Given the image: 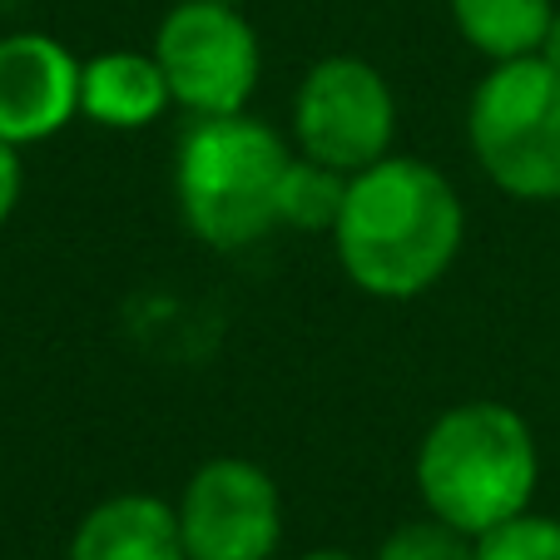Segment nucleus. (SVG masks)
Here are the masks:
<instances>
[{"mask_svg": "<svg viewBox=\"0 0 560 560\" xmlns=\"http://www.w3.org/2000/svg\"><path fill=\"white\" fill-rule=\"evenodd\" d=\"M417 497L432 516L466 536H487L526 516L540 481V446L530 422L506 402H456L422 432L412 456Z\"/></svg>", "mask_w": 560, "mask_h": 560, "instance_id": "obj_2", "label": "nucleus"}, {"mask_svg": "<svg viewBox=\"0 0 560 560\" xmlns=\"http://www.w3.org/2000/svg\"><path fill=\"white\" fill-rule=\"evenodd\" d=\"M154 60L170 80L174 109L189 119L244 115L264 80V45L244 5L179 0L154 31Z\"/></svg>", "mask_w": 560, "mask_h": 560, "instance_id": "obj_5", "label": "nucleus"}, {"mask_svg": "<svg viewBox=\"0 0 560 560\" xmlns=\"http://www.w3.org/2000/svg\"><path fill=\"white\" fill-rule=\"evenodd\" d=\"M348 179L352 174L332 170V164L293 154V164L283 174V194H278V223L298 233H332L342 199H348Z\"/></svg>", "mask_w": 560, "mask_h": 560, "instance_id": "obj_12", "label": "nucleus"}, {"mask_svg": "<svg viewBox=\"0 0 560 560\" xmlns=\"http://www.w3.org/2000/svg\"><path fill=\"white\" fill-rule=\"evenodd\" d=\"M452 25L481 60H526L540 55V40L550 31L556 0H446Z\"/></svg>", "mask_w": 560, "mask_h": 560, "instance_id": "obj_11", "label": "nucleus"}, {"mask_svg": "<svg viewBox=\"0 0 560 560\" xmlns=\"http://www.w3.org/2000/svg\"><path fill=\"white\" fill-rule=\"evenodd\" d=\"M174 511L189 560H273L283 540V491L248 456L194 466Z\"/></svg>", "mask_w": 560, "mask_h": 560, "instance_id": "obj_7", "label": "nucleus"}, {"mask_svg": "<svg viewBox=\"0 0 560 560\" xmlns=\"http://www.w3.org/2000/svg\"><path fill=\"white\" fill-rule=\"evenodd\" d=\"M372 560H476V536L427 511L422 521H402L397 530H387Z\"/></svg>", "mask_w": 560, "mask_h": 560, "instance_id": "obj_13", "label": "nucleus"}, {"mask_svg": "<svg viewBox=\"0 0 560 560\" xmlns=\"http://www.w3.org/2000/svg\"><path fill=\"white\" fill-rule=\"evenodd\" d=\"M65 560H189L174 501L119 491L80 516Z\"/></svg>", "mask_w": 560, "mask_h": 560, "instance_id": "obj_9", "label": "nucleus"}, {"mask_svg": "<svg viewBox=\"0 0 560 560\" xmlns=\"http://www.w3.org/2000/svg\"><path fill=\"white\" fill-rule=\"evenodd\" d=\"M466 244V203L436 164L397 154L348 179L332 223V254L358 293L377 303H412L452 273Z\"/></svg>", "mask_w": 560, "mask_h": 560, "instance_id": "obj_1", "label": "nucleus"}, {"mask_svg": "<svg viewBox=\"0 0 560 560\" xmlns=\"http://www.w3.org/2000/svg\"><path fill=\"white\" fill-rule=\"evenodd\" d=\"M293 164L273 125L258 115L189 119L174 144V203L184 229L213 254H244L278 223V194Z\"/></svg>", "mask_w": 560, "mask_h": 560, "instance_id": "obj_3", "label": "nucleus"}, {"mask_svg": "<svg viewBox=\"0 0 560 560\" xmlns=\"http://www.w3.org/2000/svg\"><path fill=\"white\" fill-rule=\"evenodd\" d=\"M85 60L45 31L0 35V139L31 149L80 119Z\"/></svg>", "mask_w": 560, "mask_h": 560, "instance_id": "obj_8", "label": "nucleus"}, {"mask_svg": "<svg viewBox=\"0 0 560 560\" xmlns=\"http://www.w3.org/2000/svg\"><path fill=\"white\" fill-rule=\"evenodd\" d=\"M298 154L358 174L397 149V95L362 55H323L293 90Z\"/></svg>", "mask_w": 560, "mask_h": 560, "instance_id": "obj_6", "label": "nucleus"}, {"mask_svg": "<svg viewBox=\"0 0 560 560\" xmlns=\"http://www.w3.org/2000/svg\"><path fill=\"white\" fill-rule=\"evenodd\" d=\"M170 105L154 50H100L80 70V115L100 129H149Z\"/></svg>", "mask_w": 560, "mask_h": 560, "instance_id": "obj_10", "label": "nucleus"}, {"mask_svg": "<svg viewBox=\"0 0 560 560\" xmlns=\"http://www.w3.org/2000/svg\"><path fill=\"white\" fill-rule=\"evenodd\" d=\"M223 5H244V0H223Z\"/></svg>", "mask_w": 560, "mask_h": 560, "instance_id": "obj_18", "label": "nucleus"}, {"mask_svg": "<svg viewBox=\"0 0 560 560\" xmlns=\"http://www.w3.org/2000/svg\"><path fill=\"white\" fill-rule=\"evenodd\" d=\"M540 60H550V65L560 70V5H556V15H550L546 40H540Z\"/></svg>", "mask_w": 560, "mask_h": 560, "instance_id": "obj_16", "label": "nucleus"}, {"mask_svg": "<svg viewBox=\"0 0 560 560\" xmlns=\"http://www.w3.org/2000/svg\"><path fill=\"white\" fill-rule=\"evenodd\" d=\"M466 144L501 194L521 203L560 199V70L540 55L481 74L466 109Z\"/></svg>", "mask_w": 560, "mask_h": 560, "instance_id": "obj_4", "label": "nucleus"}, {"mask_svg": "<svg viewBox=\"0 0 560 560\" xmlns=\"http://www.w3.org/2000/svg\"><path fill=\"white\" fill-rule=\"evenodd\" d=\"M298 560H358V556H352V550H307V556H298Z\"/></svg>", "mask_w": 560, "mask_h": 560, "instance_id": "obj_17", "label": "nucleus"}, {"mask_svg": "<svg viewBox=\"0 0 560 560\" xmlns=\"http://www.w3.org/2000/svg\"><path fill=\"white\" fill-rule=\"evenodd\" d=\"M476 560H560V521L526 511V516L476 536Z\"/></svg>", "mask_w": 560, "mask_h": 560, "instance_id": "obj_14", "label": "nucleus"}, {"mask_svg": "<svg viewBox=\"0 0 560 560\" xmlns=\"http://www.w3.org/2000/svg\"><path fill=\"white\" fill-rule=\"evenodd\" d=\"M21 194H25L21 149H15V144H5V139H0V229L11 223V213H15V203H21Z\"/></svg>", "mask_w": 560, "mask_h": 560, "instance_id": "obj_15", "label": "nucleus"}]
</instances>
